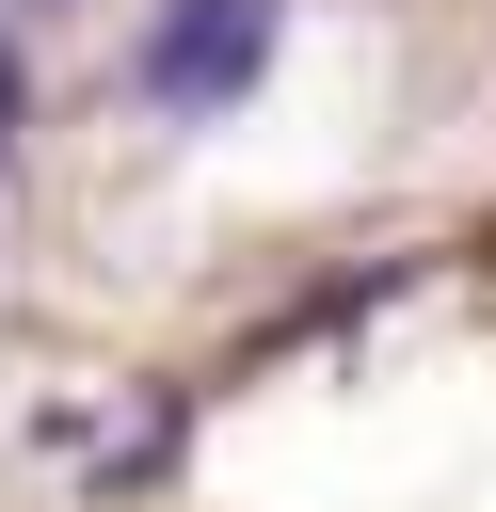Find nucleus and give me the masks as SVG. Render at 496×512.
Masks as SVG:
<instances>
[{"label":"nucleus","mask_w":496,"mask_h":512,"mask_svg":"<svg viewBox=\"0 0 496 512\" xmlns=\"http://www.w3.org/2000/svg\"><path fill=\"white\" fill-rule=\"evenodd\" d=\"M272 32H288V0H160L128 80H144L160 112H240L256 64H272Z\"/></svg>","instance_id":"f257e3e1"},{"label":"nucleus","mask_w":496,"mask_h":512,"mask_svg":"<svg viewBox=\"0 0 496 512\" xmlns=\"http://www.w3.org/2000/svg\"><path fill=\"white\" fill-rule=\"evenodd\" d=\"M16 112H32V80H16V48H0V144H16Z\"/></svg>","instance_id":"f03ea898"}]
</instances>
